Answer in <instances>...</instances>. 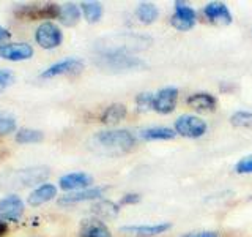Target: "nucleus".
<instances>
[{
	"label": "nucleus",
	"instance_id": "30",
	"mask_svg": "<svg viewBox=\"0 0 252 237\" xmlns=\"http://www.w3.org/2000/svg\"><path fill=\"white\" fill-rule=\"evenodd\" d=\"M14 82V75L10 70H0V89L8 87Z\"/></svg>",
	"mask_w": 252,
	"mask_h": 237
},
{
	"label": "nucleus",
	"instance_id": "20",
	"mask_svg": "<svg viewBox=\"0 0 252 237\" xmlns=\"http://www.w3.org/2000/svg\"><path fill=\"white\" fill-rule=\"evenodd\" d=\"M81 6L76 5V3H63L60 6V16H59V21L66 27H73L79 22L81 19Z\"/></svg>",
	"mask_w": 252,
	"mask_h": 237
},
{
	"label": "nucleus",
	"instance_id": "33",
	"mask_svg": "<svg viewBox=\"0 0 252 237\" xmlns=\"http://www.w3.org/2000/svg\"><path fill=\"white\" fill-rule=\"evenodd\" d=\"M11 38V34L8 32L5 27H0V44L2 43H5V41H8V40ZM3 46V44H2Z\"/></svg>",
	"mask_w": 252,
	"mask_h": 237
},
{
	"label": "nucleus",
	"instance_id": "22",
	"mask_svg": "<svg viewBox=\"0 0 252 237\" xmlns=\"http://www.w3.org/2000/svg\"><path fill=\"white\" fill-rule=\"evenodd\" d=\"M158 16H159V10H158V6L155 3L142 2L136 8V18L142 24H153L158 19Z\"/></svg>",
	"mask_w": 252,
	"mask_h": 237
},
{
	"label": "nucleus",
	"instance_id": "14",
	"mask_svg": "<svg viewBox=\"0 0 252 237\" xmlns=\"http://www.w3.org/2000/svg\"><path fill=\"white\" fill-rule=\"evenodd\" d=\"M172 228L170 223L164 221V223H156V225H131V226H122L120 231L131 234V236H137V237H153V236H159L164 234L165 231H169Z\"/></svg>",
	"mask_w": 252,
	"mask_h": 237
},
{
	"label": "nucleus",
	"instance_id": "18",
	"mask_svg": "<svg viewBox=\"0 0 252 237\" xmlns=\"http://www.w3.org/2000/svg\"><path fill=\"white\" fill-rule=\"evenodd\" d=\"M186 103L195 111H213L218 105V100L215 95L208 92H197L188 97Z\"/></svg>",
	"mask_w": 252,
	"mask_h": 237
},
{
	"label": "nucleus",
	"instance_id": "32",
	"mask_svg": "<svg viewBox=\"0 0 252 237\" xmlns=\"http://www.w3.org/2000/svg\"><path fill=\"white\" fill-rule=\"evenodd\" d=\"M181 237H219L216 233L213 231H202V233H191V234H185Z\"/></svg>",
	"mask_w": 252,
	"mask_h": 237
},
{
	"label": "nucleus",
	"instance_id": "12",
	"mask_svg": "<svg viewBox=\"0 0 252 237\" xmlns=\"http://www.w3.org/2000/svg\"><path fill=\"white\" fill-rule=\"evenodd\" d=\"M59 184L65 192H81L93 184V177L87 172H69L66 176L60 177Z\"/></svg>",
	"mask_w": 252,
	"mask_h": 237
},
{
	"label": "nucleus",
	"instance_id": "15",
	"mask_svg": "<svg viewBox=\"0 0 252 237\" xmlns=\"http://www.w3.org/2000/svg\"><path fill=\"white\" fill-rule=\"evenodd\" d=\"M203 14L207 16L208 21L215 24H227L232 22V13L228 10V6L222 2H210L203 6Z\"/></svg>",
	"mask_w": 252,
	"mask_h": 237
},
{
	"label": "nucleus",
	"instance_id": "34",
	"mask_svg": "<svg viewBox=\"0 0 252 237\" xmlns=\"http://www.w3.org/2000/svg\"><path fill=\"white\" fill-rule=\"evenodd\" d=\"M6 233H8V226H6V223H2V221H0V237H3Z\"/></svg>",
	"mask_w": 252,
	"mask_h": 237
},
{
	"label": "nucleus",
	"instance_id": "28",
	"mask_svg": "<svg viewBox=\"0 0 252 237\" xmlns=\"http://www.w3.org/2000/svg\"><path fill=\"white\" fill-rule=\"evenodd\" d=\"M153 97L155 93H150V92H142L136 97V106L139 113H147V111L152 109L153 106Z\"/></svg>",
	"mask_w": 252,
	"mask_h": 237
},
{
	"label": "nucleus",
	"instance_id": "23",
	"mask_svg": "<svg viewBox=\"0 0 252 237\" xmlns=\"http://www.w3.org/2000/svg\"><path fill=\"white\" fill-rule=\"evenodd\" d=\"M92 212L96 215L99 220L102 218H114L118 215V205L112 201H107V199H101L96 204L92 205Z\"/></svg>",
	"mask_w": 252,
	"mask_h": 237
},
{
	"label": "nucleus",
	"instance_id": "10",
	"mask_svg": "<svg viewBox=\"0 0 252 237\" xmlns=\"http://www.w3.org/2000/svg\"><path fill=\"white\" fill-rule=\"evenodd\" d=\"M24 213V201L16 195H8L0 201V221H18Z\"/></svg>",
	"mask_w": 252,
	"mask_h": 237
},
{
	"label": "nucleus",
	"instance_id": "27",
	"mask_svg": "<svg viewBox=\"0 0 252 237\" xmlns=\"http://www.w3.org/2000/svg\"><path fill=\"white\" fill-rule=\"evenodd\" d=\"M16 128H18V123H16V118L5 113V111H0V134L5 136V134L14 133Z\"/></svg>",
	"mask_w": 252,
	"mask_h": 237
},
{
	"label": "nucleus",
	"instance_id": "24",
	"mask_svg": "<svg viewBox=\"0 0 252 237\" xmlns=\"http://www.w3.org/2000/svg\"><path fill=\"white\" fill-rule=\"evenodd\" d=\"M44 139V133L33 128H21L16 133V142L18 144H38Z\"/></svg>",
	"mask_w": 252,
	"mask_h": 237
},
{
	"label": "nucleus",
	"instance_id": "7",
	"mask_svg": "<svg viewBox=\"0 0 252 237\" xmlns=\"http://www.w3.org/2000/svg\"><path fill=\"white\" fill-rule=\"evenodd\" d=\"M197 22V14L192 6H189L185 2H175V11H173L170 24L173 29L180 32L191 30Z\"/></svg>",
	"mask_w": 252,
	"mask_h": 237
},
{
	"label": "nucleus",
	"instance_id": "29",
	"mask_svg": "<svg viewBox=\"0 0 252 237\" xmlns=\"http://www.w3.org/2000/svg\"><path fill=\"white\" fill-rule=\"evenodd\" d=\"M235 171L238 174H252V155L243 157L241 160L235 164Z\"/></svg>",
	"mask_w": 252,
	"mask_h": 237
},
{
	"label": "nucleus",
	"instance_id": "4",
	"mask_svg": "<svg viewBox=\"0 0 252 237\" xmlns=\"http://www.w3.org/2000/svg\"><path fill=\"white\" fill-rule=\"evenodd\" d=\"M173 130L177 131V134H180V136H183V138L197 139V138H202L203 134L208 131V125L199 116L183 114L175 120Z\"/></svg>",
	"mask_w": 252,
	"mask_h": 237
},
{
	"label": "nucleus",
	"instance_id": "31",
	"mask_svg": "<svg viewBox=\"0 0 252 237\" xmlns=\"http://www.w3.org/2000/svg\"><path fill=\"white\" fill-rule=\"evenodd\" d=\"M140 201V195L137 193H128L122 198V204H137Z\"/></svg>",
	"mask_w": 252,
	"mask_h": 237
},
{
	"label": "nucleus",
	"instance_id": "1",
	"mask_svg": "<svg viewBox=\"0 0 252 237\" xmlns=\"http://www.w3.org/2000/svg\"><path fill=\"white\" fill-rule=\"evenodd\" d=\"M131 44H140V41L118 43L117 46L102 47V49H99L96 57H94V63L99 68L107 71H132L145 68L147 63L140 57H136V55L131 54V51L134 49V46Z\"/></svg>",
	"mask_w": 252,
	"mask_h": 237
},
{
	"label": "nucleus",
	"instance_id": "2",
	"mask_svg": "<svg viewBox=\"0 0 252 237\" xmlns=\"http://www.w3.org/2000/svg\"><path fill=\"white\" fill-rule=\"evenodd\" d=\"M49 168L46 166H33L26 169L6 171L0 176V187L2 188H26L33 187L44 182L49 177Z\"/></svg>",
	"mask_w": 252,
	"mask_h": 237
},
{
	"label": "nucleus",
	"instance_id": "16",
	"mask_svg": "<svg viewBox=\"0 0 252 237\" xmlns=\"http://www.w3.org/2000/svg\"><path fill=\"white\" fill-rule=\"evenodd\" d=\"M79 237H112L110 229L99 218L84 220L79 228Z\"/></svg>",
	"mask_w": 252,
	"mask_h": 237
},
{
	"label": "nucleus",
	"instance_id": "9",
	"mask_svg": "<svg viewBox=\"0 0 252 237\" xmlns=\"http://www.w3.org/2000/svg\"><path fill=\"white\" fill-rule=\"evenodd\" d=\"M19 16L29 19H59L60 5L47 3V5H24L18 11Z\"/></svg>",
	"mask_w": 252,
	"mask_h": 237
},
{
	"label": "nucleus",
	"instance_id": "6",
	"mask_svg": "<svg viewBox=\"0 0 252 237\" xmlns=\"http://www.w3.org/2000/svg\"><path fill=\"white\" fill-rule=\"evenodd\" d=\"M178 101V89L177 87H162L153 97V106L152 109L156 111L158 114H170L175 111Z\"/></svg>",
	"mask_w": 252,
	"mask_h": 237
},
{
	"label": "nucleus",
	"instance_id": "25",
	"mask_svg": "<svg viewBox=\"0 0 252 237\" xmlns=\"http://www.w3.org/2000/svg\"><path fill=\"white\" fill-rule=\"evenodd\" d=\"M81 11L84 14V18L89 22H98L102 16V5L99 2H82L81 5Z\"/></svg>",
	"mask_w": 252,
	"mask_h": 237
},
{
	"label": "nucleus",
	"instance_id": "11",
	"mask_svg": "<svg viewBox=\"0 0 252 237\" xmlns=\"http://www.w3.org/2000/svg\"><path fill=\"white\" fill-rule=\"evenodd\" d=\"M107 187H94V188H87L81 190V192H73L65 196H62L59 199V204L62 205H73L79 202H87V201H96L99 198L104 196Z\"/></svg>",
	"mask_w": 252,
	"mask_h": 237
},
{
	"label": "nucleus",
	"instance_id": "3",
	"mask_svg": "<svg viewBox=\"0 0 252 237\" xmlns=\"http://www.w3.org/2000/svg\"><path fill=\"white\" fill-rule=\"evenodd\" d=\"M93 142L98 147H101L106 152L112 154H122L128 152L134 146H136V136L129 130H106V131H98L93 136Z\"/></svg>",
	"mask_w": 252,
	"mask_h": 237
},
{
	"label": "nucleus",
	"instance_id": "5",
	"mask_svg": "<svg viewBox=\"0 0 252 237\" xmlns=\"http://www.w3.org/2000/svg\"><path fill=\"white\" fill-rule=\"evenodd\" d=\"M35 40L43 49H55L63 41V32L60 30L57 24L46 21L36 29Z\"/></svg>",
	"mask_w": 252,
	"mask_h": 237
},
{
	"label": "nucleus",
	"instance_id": "26",
	"mask_svg": "<svg viewBox=\"0 0 252 237\" xmlns=\"http://www.w3.org/2000/svg\"><path fill=\"white\" fill-rule=\"evenodd\" d=\"M228 120L235 128H252V113L249 111H236Z\"/></svg>",
	"mask_w": 252,
	"mask_h": 237
},
{
	"label": "nucleus",
	"instance_id": "17",
	"mask_svg": "<svg viewBox=\"0 0 252 237\" xmlns=\"http://www.w3.org/2000/svg\"><path fill=\"white\" fill-rule=\"evenodd\" d=\"M55 196H57V187L52 184H43V185L36 187L33 192L29 195L27 202L30 205H33V207H36V205L49 202Z\"/></svg>",
	"mask_w": 252,
	"mask_h": 237
},
{
	"label": "nucleus",
	"instance_id": "21",
	"mask_svg": "<svg viewBox=\"0 0 252 237\" xmlns=\"http://www.w3.org/2000/svg\"><path fill=\"white\" fill-rule=\"evenodd\" d=\"M128 114V109L122 103H114L104 109V113L101 114V122L106 125H115L118 122H122L123 118Z\"/></svg>",
	"mask_w": 252,
	"mask_h": 237
},
{
	"label": "nucleus",
	"instance_id": "8",
	"mask_svg": "<svg viewBox=\"0 0 252 237\" xmlns=\"http://www.w3.org/2000/svg\"><path fill=\"white\" fill-rule=\"evenodd\" d=\"M82 70H84V60L82 59L69 57L65 60L55 62L54 65L46 68L39 76H41L43 79H49V78L62 76V75H76V73H81Z\"/></svg>",
	"mask_w": 252,
	"mask_h": 237
},
{
	"label": "nucleus",
	"instance_id": "13",
	"mask_svg": "<svg viewBox=\"0 0 252 237\" xmlns=\"http://www.w3.org/2000/svg\"><path fill=\"white\" fill-rule=\"evenodd\" d=\"M0 57L11 62H21L33 57V47L27 43H11L0 46Z\"/></svg>",
	"mask_w": 252,
	"mask_h": 237
},
{
	"label": "nucleus",
	"instance_id": "19",
	"mask_svg": "<svg viewBox=\"0 0 252 237\" xmlns=\"http://www.w3.org/2000/svg\"><path fill=\"white\" fill-rule=\"evenodd\" d=\"M177 136V131L167 126H152L140 131V138L144 141H170Z\"/></svg>",
	"mask_w": 252,
	"mask_h": 237
}]
</instances>
